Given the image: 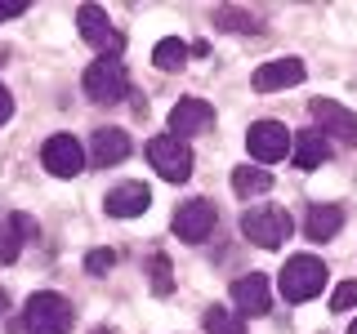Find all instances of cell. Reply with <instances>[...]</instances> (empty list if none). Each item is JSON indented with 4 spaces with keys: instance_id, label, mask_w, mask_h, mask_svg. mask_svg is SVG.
<instances>
[{
    "instance_id": "6da1fadb",
    "label": "cell",
    "mask_w": 357,
    "mask_h": 334,
    "mask_svg": "<svg viewBox=\"0 0 357 334\" xmlns=\"http://www.w3.org/2000/svg\"><path fill=\"white\" fill-rule=\"evenodd\" d=\"M72 321H76L72 303L63 294H54V289L31 294L27 308H22V330L27 334H72Z\"/></svg>"
},
{
    "instance_id": "7a4b0ae2",
    "label": "cell",
    "mask_w": 357,
    "mask_h": 334,
    "mask_svg": "<svg viewBox=\"0 0 357 334\" xmlns=\"http://www.w3.org/2000/svg\"><path fill=\"white\" fill-rule=\"evenodd\" d=\"M277 285H282L286 303H308V299H317L321 285H326V263H321L317 254H295V259H286Z\"/></svg>"
},
{
    "instance_id": "3957f363",
    "label": "cell",
    "mask_w": 357,
    "mask_h": 334,
    "mask_svg": "<svg viewBox=\"0 0 357 334\" xmlns=\"http://www.w3.org/2000/svg\"><path fill=\"white\" fill-rule=\"evenodd\" d=\"M241 232L250 237V245H259V250H277V245L290 241V232H295V223L282 205H264V209H245L241 214Z\"/></svg>"
},
{
    "instance_id": "277c9868",
    "label": "cell",
    "mask_w": 357,
    "mask_h": 334,
    "mask_svg": "<svg viewBox=\"0 0 357 334\" xmlns=\"http://www.w3.org/2000/svg\"><path fill=\"white\" fill-rule=\"evenodd\" d=\"M81 85H85V94L94 98V103H121V98L130 94V76H126V63L121 58H94L85 67V76H81Z\"/></svg>"
},
{
    "instance_id": "5b68a950",
    "label": "cell",
    "mask_w": 357,
    "mask_h": 334,
    "mask_svg": "<svg viewBox=\"0 0 357 334\" xmlns=\"http://www.w3.org/2000/svg\"><path fill=\"white\" fill-rule=\"evenodd\" d=\"M148 161L165 183H188V178H192V148L170 138V134H156L148 143Z\"/></svg>"
},
{
    "instance_id": "8992f818",
    "label": "cell",
    "mask_w": 357,
    "mask_h": 334,
    "mask_svg": "<svg viewBox=\"0 0 357 334\" xmlns=\"http://www.w3.org/2000/svg\"><path fill=\"white\" fill-rule=\"evenodd\" d=\"M308 116H312L321 138H340L344 148H357V111H349L344 103H335V98H312Z\"/></svg>"
},
{
    "instance_id": "52a82bcc",
    "label": "cell",
    "mask_w": 357,
    "mask_h": 334,
    "mask_svg": "<svg viewBox=\"0 0 357 334\" xmlns=\"http://www.w3.org/2000/svg\"><path fill=\"white\" fill-rule=\"evenodd\" d=\"M215 218H219V209H215V200H206V196H192V200H183V205L174 209V218H170V228H174V237L183 241V245H201L215 232Z\"/></svg>"
},
{
    "instance_id": "ba28073f",
    "label": "cell",
    "mask_w": 357,
    "mask_h": 334,
    "mask_svg": "<svg viewBox=\"0 0 357 334\" xmlns=\"http://www.w3.org/2000/svg\"><path fill=\"white\" fill-rule=\"evenodd\" d=\"M76 27H81L85 45H94L103 58H121V49H126V36L112 27V18H107L98 5H81V9H76Z\"/></svg>"
},
{
    "instance_id": "9c48e42d",
    "label": "cell",
    "mask_w": 357,
    "mask_h": 334,
    "mask_svg": "<svg viewBox=\"0 0 357 334\" xmlns=\"http://www.w3.org/2000/svg\"><path fill=\"white\" fill-rule=\"evenodd\" d=\"M245 148L259 165H273V161H286L290 156V129L282 120H255L250 129H245Z\"/></svg>"
},
{
    "instance_id": "30bf717a",
    "label": "cell",
    "mask_w": 357,
    "mask_h": 334,
    "mask_svg": "<svg viewBox=\"0 0 357 334\" xmlns=\"http://www.w3.org/2000/svg\"><path fill=\"white\" fill-rule=\"evenodd\" d=\"M40 165L54 178H76V174H81V165H85L81 138H72V134H50L45 148H40Z\"/></svg>"
},
{
    "instance_id": "8fae6325",
    "label": "cell",
    "mask_w": 357,
    "mask_h": 334,
    "mask_svg": "<svg viewBox=\"0 0 357 334\" xmlns=\"http://www.w3.org/2000/svg\"><path fill=\"white\" fill-rule=\"evenodd\" d=\"M210 125H215V107L206 98H178L170 107V138H178V143H188L192 134L210 129Z\"/></svg>"
},
{
    "instance_id": "7c38bea8",
    "label": "cell",
    "mask_w": 357,
    "mask_h": 334,
    "mask_svg": "<svg viewBox=\"0 0 357 334\" xmlns=\"http://www.w3.org/2000/svg\"><path fill=\"white\" fill-rule=\"evenodd\" d=\"M36 218L18 214V209H0V263H18L22 245L36 237Z\"/></svg>"
},
{
    "instance_id": "4fadbf2b",
    "label": "cell",
    "mask_w": 357,
    "mask_h": 334,
    "mask_svg": "<svg viewBox=\"0 0 357 334\" xmlns=\"http://www.w3.org/2000/svg\"><path fill=\"white\" fill-rule=\"evenodd\" d=\"M232 303H237V317H264L273 308V289H268V276L264 272H250L241 281H232Z\"/></svg>"
},
{
    "instance_id": "5bb4252c",
    "label": "cell",
    "mask_w": 357,
    "mask_h": 334,
    "mask_svg": "<svg viewBox=\"0 0 357 334\" xmlns=\"http://www.w3.org/2000/svg\"><path fill=\"white\" fill-rule=\"evenodd\" d=\"M130 152H134V143H130L126 129H94L89 134V156L85 161L98 165V170H107V165H121Z\"/></svg>"
},
{
    "instance_id": "9a60e30c",
    "label": "cell",
    "mask_w": 357,
    "mask_h": 334,
    "mask_svg": "<svg viewBox=\"0 0 357 334\" xmlns=\"http://www.w3.org/2000/svg\"><path fill=\"white\" fill-rule=\"evenodd\" d=\"M304 76H308V67L299 63V58H273V63L255 67V89H259V94H273V89L299 85Z\"/></svg>"
},
{
    "instance_id": "2e32d148",
    "label": "cell",
    "mask_w": 357,
    "mask_h": 334,
    "mask_svg": "<svg viewBox=\"0 0 357 334\" xmlns=\"http://www.w3.org/2000/svg\"><path fill=\"white\" fill-rule=\"evenodd\" d=\"M148 205H152V192L143 183H116L107 192V200H103V209L112 218H139Z\"/></svg>"
},
{
    "instance_id": "e0dca14e",
    "label": "cell",
    "mask_w": 357,
    "mask_h": 334,
    "mask_svg": "<svg viewBox=\"0 0 357 334\" xmlns=\"http://www.w3.org/2000/svg\"><path fill=\"white\" fill-rule=\"evenodd\" d=\"M290 161L299 170H317V165L331 161V143L321 138L317 129H304V134H290Z\"/></svg>"
},
{
    "instance_id": "ac0fdd59",
    "label": "cell",
    "mask_w": 357,
    "mask_h": 334,
    "mask_svg": "<svg viewBox=\"0 0 357 334\" xmlns=\"http://www.w3.org/2000/svg\"><path fill=\"white\" fill-rule=\"evenodd\" d=\"M340 228H344V209L340 205H312L308 218H304V237L308 241H331Z\"/></svg>"
},
{
    "instance_id": "d6986e66",
    "label": "cell",
    "mask_w": 357,
    "mask_h": 334,
    "mask_svg": "<svg viewBox=\"0 0 357 334\" xmlns=\"http://www.w3.org/2000/svg\"><path fill=\"white\" fill-rule=\"evenodd\" d=\"M232 192L237 196H264V192H273V174L264 170V165H237L232 170Z\"/></svg>"
},
{
    "instance_id": "ffe728a7",
    "label": "cell",
    "mask_w": 357,
    "mask_h": 334,
    "mask_svg": "<svg viewBox=\"0 0 357 334\" xmlns=\"http://www.w3.org/2000/svg\"><path fill=\"white\" fill-rule=\"evenodd\" d=\"M259 22H264V14H255V9H237V5L215 9V27L237 31V36H245V31H259Z\"/></svg>"
},
{
    "instance_id": "44dd1931",
    "label": "cell",
    "mask_w": 357,
    "mask_h": 334,
    "mask_svg": "<svg viewBox=\"0 0 357 334\" xmlns=\"http://www.w3.org/2000/svg\"><path fill=\"white\" fill-rule=\"evenodd\" d=\"M201 330H206V334H245V321L237 317V312L210 303L206 312H201Z\"/></svg>"
},
{
    "instance_id": "7402d4cb",
    "label": "cell",
    "mask_w": 357,
    "mask_h": 334,
    "mask_svg": "<svg viewBox=\"0 0 357 334\" xmlns=\"http://www.w3.org/2000/svg\"><path fill=\"white\" fill-rule=\"evenodd\" d=\"M188 54H192V49H188L178 36H170V40H161L152 49V63L161 67V72H183V67H188Z\"/></svg>"
},
{
    "instance_id": "603a6c76",
    "label": "cell",
    "mask_w": 357,
    "mask_h": 334,
    "mask_svg": "<svg viewBox=\"0 0 357 334\" xmlns=\"http://www.w3.org/2000/svg\"><path fill=\"white\" fill-rule=\"evenodd\" d=\"M148 281H152V294H170L174 289V272H170V259H165V254H152L148 259Z\"/></svg>"
},
{
    "instance_id": "cb8c5ba5",
    "label": "cell",
    "mask_w": 357,
    "mask_h": 334,
    "mask_svg": "<svg viewBox=\"0 0 357 334\" xmlns=\"http://www.w3.org/2000/svg\"><path fill=\"white\" fill-rule=\"evenodd\" d=\"M349 308H357V281H340L331 294V312H349Z\"/></svg>"
},
{
    "instance_id": "d4e9b609",
    "label": "cell",
    "mask_w": 357,
    "mask_h": 334,
    "mask_svg": "<svg viewBox=\"0 0 357 334\" xmlns=\"http://www.w3.org/2000/svg\"><path fill=\"white\" fill-rule=\"evenodd\" d=\"M112 267H116V254H112V250H89L85 254V272L103 276V272H112Z\"/></svg>"
},
{
    "instance_id": "484cf974",
    "label": "cell",
    "mask_w": 357,
    "mask_h": 334,
    "mask_svg": "<svg viewBox=\"0 0 357 334\" xmlns=\"http://www.w3.org/2000/svg\"><path fill=\"white\" fill-rule=\"evenodd\" d=\"M9 120H14V94L0 85V125H9Z\"/></svg>"
},
{
    "instance_id": "4316f807",
    "label": "cell",
    "mask_w": 357,
    "mask_h": 334,
    "mask_svg": "<svg viewBox=\"0 0 357 334\" xmlns=\"http://www.w3.org/2000/svg\"><path fill=\"white\" fill-rule=\"evenodd\" d=\"M27 5H0V22H9V18H18Z\"/></svg>"
},
{
    "instance_id": "83f0119b",
    "label": "cell",
    "mask_w": 357,
    "mask_h": 334,
    "mask_svg": "<svg viewBox=\"0 0 357 334\" xmlns=\"http://www.w3.org/2000/svg\"><path fill=\"white\" fill-rule=\"evenodd\" d=\"M9 308V294H5V289H0V312H5Z\"/></svg>"
},
{
    "instance_id": "f1b7e54d",
    "label": "cell",
    "mask_w": 357,
    "mask_h": 334,
    "mask_svg": "<svg viewBox=\"0 0 357 334\" xmlns=\"http://www.w3.org/2000/svg\"><path fill=\"white\" fill-rule=\"evenodd\" d=\"M349 334H357V317H353V326H349Z\"/></svg>"
},
{
    "instance_id": "f546056e",
    "label": "cell",
    "mask_w": 357,
    "mask_h": 334,
    "mask_svg": "<svg viewBox=\"0 0 357 334\" xmlns=\"http://www.w3.org/2000/svg\"><path fill=\"white\" fill-rule=\"evenodd\" d=\"M94 334H116V330H94Z\"/></svg>"
}]
</instances>
